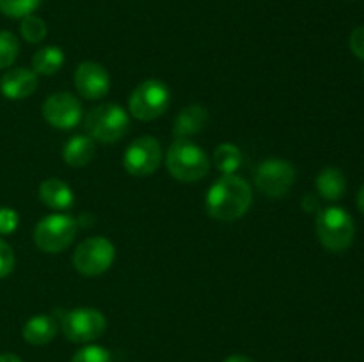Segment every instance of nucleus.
<instances>
[{
	"label": "nucleus",
	"instance_id": "3",
	"mask_svg": "<svg viewBox=\"0 0 364 362\" xmlns=\"http://www.w3.org/2000/svg\"><path fill=\"white\" fill-rule=\"evenodd\" d=\"M316 236L331 252H343L352 245L355 236L354 219L343 208L320 209L316 215Z\"/></svg>",
	"mask_w": 364,
	"mask_h": 362
},
{
	"label": "nucleus",
	"instance_id": "22",
	"mask_svg": "<svg viewBox=\"0 0 364 362\" xmlns=\"http://www.w3.org/2000/svg\"><path fill=\"white\" fill-rule=\"evenodd\" d=\"M20 53V43L9 31H0V70L13 66Z\"/></svg>",
	"mask_w": 364,
	"mask_h": 362
},
{
	"label": "nucleus",
	"instance_id": "16",
	"mask_svg": "<svg viewBox=\"0 0 364 362\" xmlns=\"http://www.w3.org/2000/svg\"><path fill=\"white\" fill-rule=\"evenodd\" d=\"M96 151L95 141L89 135H73L63 148V158L70 167L80 169L92 160Z\"/></svg>",
	"mask_w": 364,
	"mask_h": 362
},
{
	"label": "nucleus",
	"instance_id": "15",
	"mask_svg": "<svg viewBox=\"0 0 364 362\" xmlns=\"http://www.w3.org/2000/svg\"><path fill=\"white\" fill-rule=\"evenodd\" d=\"M39 199L45 202L48 208L57 209V212H64L70 209L75 202L73 190L64 183L59 177H48L39 185Z\"/></svg>",
	"mask_w": 364,
	"mask_h": 362
},
{
	"label": "nucleus",
	"instance_id": "13",
	"mask_svg": "<svg viewBox=\"0 0 364 362\" xmlns=\"http://www.w3.org/2000/svg\"><path fill=\"white\" fill-rule=\"evenodd\" d=\"M38 89V75L27 67H13L0 78V91L7 99H25Z\"/></svg>",
	"mask_w": 364,
	"mask_h": 362
},
{
	"label": "nucleus",
	"instance_id": "5",
	"mask_svg": "<svg viewBox=\"0 0 364 362\" xmlns=\"http://www.w3.org/2000/svg\"><path fill=\"white\" fill-rule=\"evenodd\" d=\"M78 231V220L66 213H53L36 224L34 241L46 254H59L71 245Z\"/></svg>",
	"mask_w": 364,
	"mask_h": 362
},
{
	"label": "nucleus",
	"instance_id": "14",
	"mask_svg": "<svg viewBox=\"0 0 364 362\" xmlns=\"http://www.w3.org/2000/svg\"><path fill=\"white\" fill-rule=\"evenodd\" d=\"M208 110L203 105H188L181 110L174 119L173 135L176 141L180 138H188L191 135L199 133L206 128L208 124Z\"/></svg>",
	"mask_w": 364,
	"mask_h": 362
},
{
	"label": "nucleus",
	"instance_id": "9",
	"mask_svg": "<svg viewBox=\"0 0 364 362\" xmlns=\"http://www.w3.org/2000/svg\"><path fill=\"white\" fill-rule=\"evenodd\" d=\"M162 162V146L155 137H139L127 148L123 156L124 170L132 176H149Z\"/></svg>",
	"mask_w": 364,
	"mask_h": 362
},
{
	"label": "nucleus",
	"instance_id": "27",
	"mask_svg": "<svg viewBox=\"0 0 364 362\" xmlns=\"http://www.w3.org/2000/svg\"><path fill=\"white\" fill-rule=\"evenodd\" d=\"M350 50L355 57L364 60V25L363 27H358L350 34Z\"/></svg>",
	"mask_w": 364,
	"mask_h": 362
},
{
	"label": "nucleus",
	"instance_id": "10",
	"mask_svg": "<svg viewBox=\"0 0 364 362\" xmlns=\"http://www.w3.org/2000/svg\"><path fill=\"white\" fill-rule=\"evenodd\" d=\"M255 181L259 192H263L269 197H284L295 181V169L287 160H265L256 169Z\"/></svg>",
	"mask_w": 364,
	"mask_h": 362
},
{
	"label": "nucleus",
	"instance_id": "18",
	"mask_svg": "<svg viewBox=\"0 0 364 362\" xmlns=\"http://www.w3.org/2000/svg\"><path fill=\"white\" fill-rule=\"evenodd\" d=\"M316 190H318L320 197H323L326 201H338L343 197L345 190H347L345 174L338 167H326L316 176Z\"/></svg>",
	"mask_w": 364,
	"mask_h": 362
},
{
	"label": "nucleus",
	"instance_id": "19",
	"mask_svg": "<svg viewBox=\"0 0 364 362\" xmlns=\"http://www.w3.org/2000/svg\"><path fill=\"white\" fill-rule=\"evenodd\" d=\"M64 64V52L59 46H45L38 50L32 57V67L36 75H53L63 67Z\"/></svg>",
	"mask_w": 364,
	"mask_h": 362
},
{
	"label": "nucleus",
	"instance_id": "2",
	"mask_svg": "<svg viewBox=\"0 0 364 362\" xmlns=\"http://www.w3.org/2000/svg\"><path fill=\"white\" fill-rule=\"evenodd\" d=\"M166 163L171 176L181 183H196L210 170L208 155L188 138H180L171 144Z\"/></svg>",
	"mask_w": 364,
	"mask_h": 362
},
{
	"label": "nucleus",
	"instance_id": "17",
	"mask_svg": "<svg viewBox=\"0 0 364 362\" xmlns=\"http://www.w3.org/2000/svg\"><path fill=\"white\" fill-rule=\"evenodd\" d=\"M23 339L28 344H34V346H43V344H48L50 341L55 337L57 334V323L55 318L48 314H39L34 318L28 319L23 325Z\"/></svg>",
	"mask_w": 364,
	"mask_h": 362
},
{
	"label": "nucleus",
	"instance_id": "24",
	"mask_svg": "<svg viewBox=\"0 0 364 362\" xmlns=\"http://www.w3.org/2000/svg\"><path fill=\"white\" fill-rule=\"evenodd\" d=\"M71 362H112L109 350L98 344H89L73 355Z\"/></svg>",
	"mask_w": 364,
	"mask_h": 362
},
{
	"label": "nucleus",
	"instance_id": "12",
	"mask_svg": "<svg viewBox=\"0 0 364 362\" xmlns=\"http://www.w3.org/2000/svg\"><path fill=\"white\" fill-rule=\"evenodd\" d=\"M75 85L82 98L100 99L109 92L110 77L102 64L85 60L75 71Z\"/></svg>",
	"mask_w": 364,
	"mask_h": 362
},
{
	"label": "nucleus",
	"instance_id": "6",
	"mask_svg": "<svg viewBox=\"0 0 364 362\" xmlns=\"http://www.w3.org/2000/svg\"><path fill=\"white\" fill-rule=\"evenodd\" d=\"M171 103V91L162 80H144L132 91L128 99L130 114L139 121H153L162 116Z\"/></svg>",
	"mask_w": 364,
	"mask_h": 362
},
{
	"label": "nucleus",
	"instance_id": "29",
	"mask_svg": "<svg viewBox=\"0 0 364 362\" xmlns=\"http://www.w3.org/2000/svg\"><path fill=\"white\" fill-rule=\"evenodd\" d=\"M224 362H255V361L245 357V355H231V357H228Z\"/></svg>",
	"mask_w": 364,
	"mask_h": 362
},
{
	"label": "nucleus",
	"instance_id": "1",
	"mask_svg": "<svg viewBox=\"0 0 364 362\" xmlns=\"http://www.w3.org/2000/svg\"><path fill=\"white\" fill-rule=\"evenodd\" d=\"M252 202V192L247 181L237 174H223L206 192L205 208L212 219L233 222L247 213Z\"/></svg>",
	"mask_w": 364,
	"mask_h": 362
},
{
	"label": "nucleus",
	"instance_id": "7",
	"mask_svg": "<svg viewBox=\"0 0 364 362\" xmlns=\"http://www.w3.org/2000/svg\"><path fill=\"white\" fill-rule=\"evenodd\" d=\"M116 248L105 236H92L82 241L73 254V266L85 277L105 273L112 266Z\"/></svg>",
	"mask_w": 364,
	"mask_h": 362
},
{
	"label": "nucleus",
	"instance_id": "11",
	"mask_svg": "<svg viewBox=\"0 0 364 362\" xmlns=\"http://www.w3.org/2000/svg\"><path fill=\"white\" fill-rule=\"evenodd\" d=\"M43 117L46 123L59 130H71L82 119L80 99L71 92L50 94L43 103Z\"/></svg>",
	"mask_w": 364,
	"mask_h": 362
},
{
	"label": "nucleus",
	"instance_id": "30",
	"mask_svg": "<svg viewBox=\"0 0 364 362\" xmlns=\"http://www.w3.org/2000/svg\"><path fill=\"white\" fill-rule=\"evenodd\" d=\"M0 362H21V358L14 353H2L0 355Z\"/></svg>",
	"mask_w": 364,
	"mask_h": 362
},
{
	"label": "nucleus",
	"instance_id": "28",
	"mask_svg": "<svg viewBox=\"0 0 364 362\" xmlns=\"http://www.w3.org/2000/svg\"><path fill=\"white\" fill-rule=\"evenodd\" d=\"M302 209H304V212H316V209H318V201H316L315 197H313V195H309V194H306L304 197H302Z\"/></svg>",
	"mask_w": 364,
	"mask_h": 362
},
{
	"label": "nucleus",
	"instance_id": "4",
	"mask_svg": "<svg viewBox=\"0 0 364 362\" xmlns=\"http://www.w3.org/2000/svg\"><path fill=\"white\" fill-rule=\"evenodd\" d=\"M128 114L116 103H103L89 110L85 116V130L96 142L110 144L123 138L128 131Z\"/></svg>",
	"mask_w": 364,
	"mask_h": 362
},
{
	"label": "nucleus",
	"instance_id": "26",
	"mask_svg": "<svg viewBox=\"0 0 364 362\" xmlns=\"http://www.w3.org/2000/svg\"><path fill=\"white\" fill-rule=\"evenodd\" d=\"M20 216L13 208H0V234H11L16 231Z\"/></svg>",
	"mask_w": 364,
	"mask_h": 362
},
{
	"label": "nucleus",
	"instance_id": "25",
	"mask_svg": "<svg viewBox=\"0 0 364 362\" xmlns=\"http://www.w3.org/2000/svg\"><path fill=\"white\" fill-rule=\"evenodd\" d=\"M14 268V252L9 243L0 238V279L9 275Z\"/></svg>",
	"mask_w": 364,
	"mask_h": 362
},
{
	"label": "nucleus",
	"instance_id": "31",
	"mask_svg": "<svg viewBox=\"0 0 364 362\" xmlns=\"http://www.w3.org/2000/svg\"><path fill=\"white\" fill-rule=\"evenodd\" d=\"M358 206L359 209H361V213L364 215V187L359 190V195H358Z\"/></svg>",
	"mask_w": 364,
	"mask_h": 362
},
{
	"label": "nucleus",
	"instance_id": "20",
	"mask_svg": "<svg viewBox=\"0 0 364 362\" xmlns=\"http://www.w3.org/2000/svg\"><path fill=\"white\" fill-rule=\"evenodd\" d=\"M242 163V153L240 149L235 144H220L219 148L213 151V165L217 167V170H220L223 174H235V170L240 167Z\"/></svg>",
	"mask_w": 364,
	"mask_h": 362
},
{
	"label": "nucleus",
	"instance_id": "21",
	"mask_svg": "<svg viewBox=\"0 0 364 362\" xmlns=\"http://www.w3.org/2000/svg\"><path fill=\"white\" fill-rule=\"evenodd\" d=\"M20 32L21 38L27 43H41L46 38L48 28H46L45 20H41L39 16H34V14H28V16L21 18Z\"/></svg>",
	"mask_w": 364,
	"mask_h": 362
},
{
	"label": "nucleus",
	"instance_id": "23",
	"mask_svg": "<svg viewBox=\"0 0 364 362\" xmlns=\"http://www.w3.org/2000/svg\"><path fill=\"white\" fill-rule=\"evenodd\" d=\"M43 0H0V13L9 18H25L34 13Z\"/></svg>",
	"mask_w": 364,
	"mask_h": 362
},
{
	"label": "nucleus",
	"instance_id": "8",
	"mask_svg": "<svg viewBox=\"0 0 364 362\" xmlns=\"http://www.w3.org/2000/svg\"><path fill=\"white\" fill-rule=\"evenodd\" d=\"M63 332L71 343H91L105 332L107 319L98 309L80 307L66 312L60 319Z\"/></svg>",
	"mask_w": 364,
	"mask_h": 362
}]
</instances>
